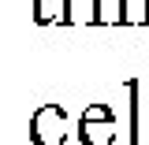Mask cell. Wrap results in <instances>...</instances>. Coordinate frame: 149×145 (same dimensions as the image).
<instances>
[{
  "mask_svg": "<svg viewBox=\"0 0 149 145\" xmlns=\"http://www.w3.org/2000/svg\"><path fill=\"white\" fill-rule=\"evenodd\" d=\"M112 134H116V115L104 104H93L82 115V142L86 145H112Z\"/></svg>",
  "mask_w": 149,
  "mask_h": 145,
  "instance_id": "6da1fadb",
  "label": "cell"
},
{
  "mask_svg": "<svg viewBox=\"0 0 149 145\" xmlns=\"http://www.w3.org/2000/svg\"><path fill=\"white\" fill-rule=\"evenodd\" d=\"M34 130H37V142H41V145H60V142H63V112H60V108L37 112Z\"/></svg>",
  "mask_w": 149,
  "mask_h": 145,
  "instance_id": "7a4b0ae2",
  "label": "cell"
},
{
  "mask_svg": "<svg viewBox=\"0 0 149 145\" xmlns=\"http://www.w3.org/2000/svg\"><path fill=\"white\" fill-rule=\"evenodd\" d=\"M67 11H71L67 19H78V22L82 19H97V0H71Z\"/></svg>",
  "mask_w": 149,
  "mask_h": 145,
  "instance_id": "3957f363",
  "label": "cell"
}]
</instances>
